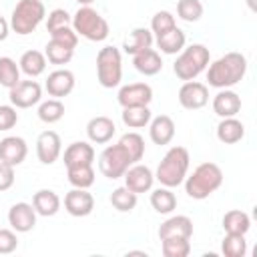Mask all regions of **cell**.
<instances>
[{
	"label": "cell",
	"instance_id": "6da1fadb",
	"mask_svg": "<svg viewBox=\"0 0 257 257\" xmlns=\"http://www.w3.org/2000/svg\"><path fill=\"white\" fill-rule=\"evenodd\" d=\"M247 74V58L241 52H227L207 68V80L213 88H231Z\"/></svg>",
	"mask_w": 257,
	"mask_h": 257
},
{
	"label": "cell",
	"instance_id": "7a4b0ae2",
	"mask_svg": "<svg viewBox=\"0 0 257 257\" xmlns=\"http://www.w3.org/2000/svg\"><path fill=\"white\" fill-rule=\"evenodd\" d=\"M183 183H185V193L191 199L203 201L223 185V171L217 163L207 161V163L197 165L195 171L187 175Z\"/></svg>",
	"mask_w": 257,
	"mask_h": 257
},
{
	"label": "cell",
	"instance_id": "3957f363",
	"mask_svg": "<svg viewBox=\"0 0 257 257\" xmlns=\"http://www.w3.org/2000/svg\"><path fill=\"white\" fill-rule=\"evenodd\" d=\"M189 163H191V157H189V151L185 147H171L163 161L159 163L157 167V173H155V179L163 185V187H169V189H175L179 187L187 173H189Z\"/></svg>",
	"mask_w": 257,
	"mask_h": 257
},
{
	"label": "cell",
	"instance_id": "277c9868",
	"mask_svg": "<svg viewBox=\"0 0 257 257\" xmlns=\"http://www.w3.org/2000/svg\"><path fill=\"white\" fill-rule=\"evenodd\" d=\"M209 58L211 54L205 44L185 46L173 64V72L177 74L179 80H195L209 66Z\"/></svg>",
	"mask_w": 257,
	"mask_h": 257
},
{
	"label": "cell",
	"instance_id": "5b68a950",
	"mask_svg": "<svg viewBox=\"0 0 257 257\" xmlns=\"http://www.w3.org/2000/svg\"><path fill=\"white\" fill-rule=\"evenodd\" d=\"M44 16L46 8L40 0H18L10 14V28L20 36L32 34Z\"/></svg>",
	"mask_w": 257,
	"mask_h": 257
},
{
	"label": "cell",
	"instance_id": "8992f818",
	"mask_svg": "<svg viewBox=\"0 0 257 257\" xmlns=\"http://www.w3.org/2000/svg\"><path fill=\"white\" fill-rule=\"evenodd\" d=\"M72 28L78 36L90 40V42H102L106 40L110 28L108 22L92 8V6H80L72 16Z\"/></svg>",
	"mask_w": 257,
	"mask_h": 257
},
{
	"label": "cell",
	"instance_id": "52a82bcc",
	"mask_svg": "<svg viewBox=\"0 0 257 257\" xmlns=\"http://www.w3.org/2000/svg\"><path fill=\"white\" fill-rule=\"evenodd\" d=\"M96 78L100 86L114 88L122 80V56L116 46H104L96 54Z\"/></svg>",
	"mask_w": 257,
	"mask_h": 257
},
{
	"label": "cell",
	"instance_id": "ba28073f",
	"mask_svg": "<svg viewBox=\"0 0 257 257\" xmlns=\"http://www.w3.org/2000/svg\"><path fill=\"white\" fill-rule=\"evenodd\" d=\"M131 165H135V163H133L131 155L126 153V149L120 143L108 145L100 153V157H98V169H100V173L106 179H112V181L114 179H120Z\"/></svg>",
	"mask_w": 257,
	"mask_h": 257
},
{
	"label": "cell",
	"instance_id": "9c48e42d",
	"mask_svg": "<svg viewBox=\"0 0 257 257\" xmlns=\"http://www.w3.org/2000/svg\"><path fill=\"white\" fill-rule=\"evenodd\" d=\"M10 104L16 108H30L40 102L42 98V86L36 80H18L12 88H8Z\"/></svg>",
	"mask_w": 257,
	"mask_h": 257
},
{
	"label": "cell",
	"instance_id": "30bf717a",
	"mask_svg": "<svg viewBox=\"0 0 257 257\" xmlns=\"http://www.w3.org/2000/svg\"><path fill=\"white\" fill-rule=\"evenodd\" d=\"M179 102L187 110H199L209 102V88L199 80H185L179 88Z\"/></svg>",
	"mask_w": 257,
	"mask_h": 257
},
{
	"label": "cell",
	"instance_id": "8fae6325",
	"mask_svg": "<svg viewBox=\"0 0 257 257\" xmlns=\"http://www.w3.org/2000/svg\"><path fill=\"white\" fill-rule=\"evenodd\" d=\"M116 100L122 108L124 106H149L153 100V88L147 82L124 84V86H120Z\"/></svg>",
	"mask_w": 257,
	"mask_h": 257
},
{
	"label": "cell",
	"instance_id": "7c38bea8",
	"mask_svg": "<svg viewBox=\"0 0 257 257\" xmlns=\"http://www.w3.org/2000/svg\"><path fill=\"white\" fill-rule=\"evenodd\" d=\"M60 153H62V141H60L58 133L44 131V133L38 135V139H36V157L42 165L56 163Z\"/></svg>",
	"mask_w": 257,
	"mask_h": 257
},
{
	"label": "cell",
	"instance_id": "4fadbf2b",
	"mask_svg": "<svg viewBox=\"0 0 257 257\" xmlns=\"http://www.w3.org/2000/svg\"><path fill=\"white\" fill-rule=\"evenodd\" d=\"M124 187L131 189L133 193H147L153 189V183H155V173L147 167V165H141V163H135L131 165L126 171H124Z\"/></svg>",
	"mask_w": 257,
	"mask_h": 257
},
{
	"label": "cell",
	"instance_id": "5bb4252c",
	"mask_svg": "<svg viewBox=\"0 0 257 257\" xmlns=\"http://www.w3.org/2000/svg\"><path fill=\"white\" fill-rule=\"evenodd\" d=\"M64 209L72 217H86L94 209V197L88 193V189L72 187V191L64 195Z\"/></svg>",
	"mask_w": 257,
	"mask_h": 257
},
{
	"label": "cell",
	"instance_id": "9a60e30c",
	"mask_svg": "<svg viewBox=\"0 0 257 257\" xmlns=\"http://www.w3.org/2000/svg\"><path fill=\"white\" fill-rule=\"evenodd\" d=\"M8 223L16 233H28L36 225V211L30 203H14L8 209Z\"/></svg>",
	"mask_w": 257,
	"mask_h": 257
},
{
	"label": "cell",
	"instance_id": "2e32d148",
	"mask_svg": "<svg viewBox=\"0 0 257 257\" xmlns=\"http://www.w3.org/2000/svg\"><path fill=\"white\" fill-rule=\"evenodd\" d=\"M74 84H76L74 74H72L68 68H56V70H52V72L48 74L46 82H44L48 94L54 96V98L68 96V94L74 90Z\"/></svg>",
	"mask_w": 257,
	"mask_h": 257
},
{
	"label": "cell",
	"instance_id": "e0dca14e",
	"mask_svg": "<svg viewBox=\"0 0 257 257\" xmlns=\"http://www.w3.org/2000/svg\"><path fill=\"white\" fill-rule=\"evenodd\" d=\"M28 155V145L22 137H4L0 141V161L12 167H18L24 163Z\"/></svg>",
	"mask_w": 257,
	"mask_h": 257
},
{
	"label": "cell",
	"instance_id": "ac0fdd59",
	"mask_svg": "<svg viewBox=\"0 0 257 257\" xmlns=\"http://www.w3.org/2000/svg\"><path fill=\"white\" fill-rule=\"evenodd\" d=\"M169 237L191 239L193 237V221H191V217L173 215L167 221H163L161 227H159V239H169Z\"/></svg>",
	"mask_w": 257,
	"mask_h": 257
},
{
	"label": "cell",
	"instance_id": "d6986e66",
	"mask_svg": "<svg viewBox=\"0 0 257 257\" xmlns=\"http://www.w3.org/2000/svg\"><path fill=\"white\" fill-rule=\"evenodd\" d=\"M241 110V96L231 88H221L213 98V112L221 118L237 116Z\"/></svg>",
	"mask_w": 257,
	"mask_h": 257
},
{
	"label": "cell",
	"instance_id": "ffe728a7",
	"mask_svg": "<svg viewBox=\"0 0 257 257\" xmlns=\"http://www.w3.org/2000/svg\"><path fill=\"white\" fill-rule=\"evenodd\" d=\"M116 133V126L112 122V118L100 114V116H92L86 124V135H88V141L90 143H96V145H106Z\"/></svg>",
	"mask_w": 257,
	"mask_h": 257
},
{
	"label": "cell",
	"instance_id": "44dd1931",
	"mask_svg": "<svg viewBox=\"0 0 257 257\" xmlns=\"http://www.w3.org/2000/svg\"><path fill=\"white\" fill-rule=\"evenodd\" d=\"M133 64L145 76H155L163 70V58H161L159 50H155L153 46L133 54Z\"/></svg>",
	"mask_w": 257,
	"mask_h": 257
},
{
	"label": "cell",
	"instance_id": "7402d4cb",
	"mask_svg": "<svg viewBox=\"0 0 257 257\" xmlns=\"http://www.w3.org/2000/svg\"><path fill=\"white\" fill-rule=\"evenodd\" d=\"M149 137L155 145H169L175 137V120L169 114H159L149 122Z\"/></svg>",
	"mask_w": 257,
	"mask_h": 257
},
{
	"label": "cell",
	"instance_id": "603a6c76",
	"mask_svg": "<svg viewBox=\"0 0 257 257\" xmlns=\"http://www.w3.org/2000/svg\"><path fill=\"white\" fill-rule=\"evenodd\" d=\"M64 165L74 167V165H92L94 161V149L86 141H74L64 149Z\"/></svg>",
	"mask_w": 257,
	"mask_h": 257
},
{
	"label": "cell",
	"instance_id": "cb8c5ba5",
	"mask_svg": "<svg viewBox=\"0 0 257 257\" xmlns=\"http://www.w3.org/2000/svg\"><path fill=\"white\" fill-rule=\"evenodd\" d=\"M60 205H62L60 197L50 189H40L32 197V207L36 215H42V217H54L60 211Z\"/></svg>",
	"mask_w": 257,
	"mask_h": 257
},
{
	"label": "cell",
	"instance_id": "d4e9b609",
	"mask_svg": "<svg viewBox=\"0 0 257 257\" xmlns=\"http://www.w3.org/2000/svg\"><path fill=\"white\" fill-rule=\"evenodd\" d=\"M243 137H245V124L235 116L221 118V122L217 124V139L223 145H235Z\"/></svg>",
	"mask_w": 257,
	"mask_h": 257
},
{
	"label": "cell",
	"instance_id": "484cf974",
	"mask_svg": "<svg viewBox=\"0 0 257 257\" xmlns=\"http://www.w3.org/2000/svg\"><path fill=\"white\" fill-rule=\"evenodd\" d=\"M46 56H44V52H40V50H26L22 56H20V60H18V66H20V70L26 74V76H30V78H36V76H40L44 70H46Z\"/></svg>",
	"mask_w": 257,
	"mask_h": 257
},
{
	"label": "cell",
	"instance_id": "4316f807",
	"mask_svg": "<svg viewBox=\"0 0 257 257\" xmlns=\"http://www.w3.org/2000/svg\"><path fill=\"white\" fill-rule=\"evenodd\" d=\"M223 229L229 235H247V231L251 229V217L245 211L231 209L223 215Z\"/></svg>",
	"mask_w": 257,
	"mask_h": 257
},
{
	"label": "cell",
	"instance_id": "83f0119b",
	"mask_svg": "<svg viewBox=\"0 0 257 257\" xmlns=\"http://www.w3.org/2000/svg\"><path fill=\"white\" fill-rule=\"evenodd\" d=\"M187 44V36L181 28H173L161 36H157V46L163 54H179Z\"/></svg>",
	"mask_w": 257,
	"mask_h": 257
},
{
	"label": "cell",
	"instance_id": "f1b7e54d",
	"mask_svg": "<svg viewBox=\"0 0 257 257\" xmlns=\"http://www.w3.org/2000/svg\"><path fill=\"white\" fill-rule=\"evenodd\" d=\"M153 46V32L149 28H135L122 42V50L126 54H137L145 48Z\"/></svg>",
	"mask_w": 257,
	"mask_h": 257
},
{
	"label": "cell",
	"instance_id": "f546056e",
	"mask_svg": "<svg viewBox=\"0 0 257 257\" xmlns=\"http://www.w3.org/2000/svg\"><path fill=\"white\" fill-rule=\"evenodd\" d=\"M66 177L68 183L76 189H88L94 185V169L92 165H74L66 167Z\"/></svg>",
	"mask_w": 257,
	"mask_h": 257
},
{
	"label": "cell",
	"instance_id": "4dcf8cb0",
	"mask_svg": "<svg viewBox=\"0 0 257 257\" xmlns=\"http://www.w3.org/2000/svg\"><path fill=\"white\" fill-rule=\"evenodd\" d=\"M151 205L157 213L161 215H169L177 209V197L169 187H159L151 193Z\"/></svg>",
	"mask_w": 257,
	"mask_h": 257
},
{
	"label": "cell",
	"instance_id": "1f68e13d",
	"mask_svg": "<svg viewBox=\"0 0 257 257\" xmlns=\"http://www.w3.org/2000/svg\"><path fill=\"white\" fill-rule=\"evenodd\" d=\"M44 56L50 64H56V66H62V64H68L74 56V48L62 44V42H56V40H48V44L44 46Z\"/></svg>",
	"mask_w": 257,
	"mask_h": 257
},
{
	"label": "cell",
	"instance_id": "d6a6232c",
	"mask_svg": "<svg viewBox=\"0 0 257 257\" xmlns=\"http://www.w3.org/2000/svg\"><path fill=\"white\" fill-rule=\"evenodd\" d=\"M120 118L128 128H143L151 122L153 114L149 106H124L120 112Z\"/></svg>",
	"mask_w": 257,
	"mask_h": 257
},
{
	"label": "cell",
	"instance_id": "836d02e7",
	"mask_svg": "<svg viewBox=\"0 0 257 257\" xmlns=\"http://www.w3.org/2000/svg\"><path fill=\"white\" fill-rule=\"evenodd\" d=\"M137 193H133L131 189L126 187H116L112 193H110V205L120 211V213H131L135 207H137Z\"/></svg>",
	"mask_w": 257,
	"mask_h": 257
},
{
	"label": "cell",
	"instance_id": "e575fe53",
	"mask_svg": "<svg viewBox=\"0 0 257 257\" xmlns=\"http://www.w3.org/2000/svg\"><path fill=\"white\" fill-rule=\"evenodd\" d=\"M64 116V104L60 98H48L44 102H40L38 106V118L46 124H52V122H58L60 118Z\"/></svg>",
	"mask_w": 257,
	"mask_h": 257
},
{
	"label": "cell",
	"instance_id": "d590c367",
	"mask_svg": "<svg viewBox=\"0 0 257 257\" xmlns=\"http://www.w3.org/2000/svg\"><path fill=\"white\" fill-rule=\"evenodd\" d=\"M20 80V66L10 56H0V86L12 88Z\"/></svg>",
	"mask_w": 257,
	"mask_h": 257
},
{
	"label": "cell",
	"instance_id": "8d00e7d4",
	"mask_svg": "<svg viewBox=\"0 0 257 257\" xmlns=\"http://www.w3.org/2000/svg\"><path fill=\"white\" fill-rule=\"evenodd\" d=\"M118 143L126 149V153L131 155L133 163H139L143 159V155H145V139L139 133H124Z\"/></svg>",
	"mask_w": 257,
	"mask_h": 257
},
{
	"label": "cell",
	"instance_id": "74e56055",
	"mask_svg": "<svg viewBox=\"0 0 257 257\" xmlns=\"http://www.w3.org/2000/svg\"><path fill=\"white\" fill-rule=\"evenodd\" d=\"M221 251H223L225 257H245V253H247L245 235H229V233H225V239L221 243Z\"/></svg>",
	"mask_w": 257,
	"mask_h": 257
},
{
	"label": "cell",
	"instance_id": "f35d334b",
	"mask_svg": "<svg viewBox=\"0 0 257 257\" xmlns=\"http://www.w3.org/2000/svg\"><path fill=\"white\" fill-rule=\"evenodd\" d=\"M163 245V255L165 257H187L191 253V243L189 239L183 237H169V239H161Z\"/></svg>",
	"mask_w": 257,
	"mask_h": 257
},
{
	"label": "cell",
	"instance_id": "ab89813d",
	"mask_svg": "<svg viewBox=\"0 0 257 257\" xmlns=\"http://www.w3.org/2000/svg\"><path fill=\"white\" fill-rule=\"evenodd\" d=\"M177 16L185 22H197L203 16L201 0H179L177 2Z\"/></svg>",
	"mask_w": 257,
	"mask_h": 257
},
{
	"label": "cell",
	"instance_id": "60d3db41",
	"mask_svg": "<svg viewBox=\"0 0 257 257\" xmlns=\"http://www.w3.org/2000/svg\"><path fill=\"white\" fill-rule=\"evenodd\" d=\"M175 26H177V20H175V16H173L169 10H159V12L151 18V32H153L155 36H161V34L173 30Z\"/></svg>",
	"mask_w": 257,
	"mask_h": 257
},
{
	"label": "cell",
	"instance_id": "b9f144b4",
	"mask_svg": "<svg viewBox=\"0 0 257 257\" xmlns=\"http://www.w3.org/2000/svg\"><path fill=\"white\" fill-rule=\"evenodd\" d=\"M64 26H72V16L64 10V8H54L48 12L46 16V30L48 32H54L58 28H64Z\"/></svg>",
	"mask_w": 257,
	"mask_h": 257
},
{
	"label": "cell",
	"instance_id": "7bdbcfd3",
	"mask_svg": "<svg viewBox=\"0 0 257 257\" xmlns=\"http://www.w3.org/2000/svg\"><path fill=\"white\" fill-rule=\"evenodd\" d=\"M50 38L56 40V42H62L70 48H76V44H78V34L74 32L72 26H64V28H58V30L50 32Z\"/></svg>",
	"mask_w": 257,
	"mask_h": 257
},
{
	"label": "cell",
	"instance_id": "ee69618b",
	"mask_svg": "<svg viewBox=\"0 0 257 257\" xmlns=\"http://www.w3.org/2000/svg\"><path fill=\"white\" fill-rule=\"evenodd\" d=\"M18 122L16 106L12 104H0V131H10Z\"/></svg>",
	"mask_w": 257,
	"mask_h": 257
},
{
	"label": "cell",
	"instance_id": "f6af8a7d",
	"mask_svg": "<svg viewBox=\"0 0 257 257\" xmlns=\"http://www.w3.org/2000/svg\"><path fill=\"white\" fill-rule=\"evenodd\" d=\"M18 247V237L14 229H0V255H8L16 251Z\"/></svg>",
	"mask_w": 257,
	"mask_h": 257
},
{
	"label": "cell",
	"instance_id": "bcb514c9",
	"mask_svg": "<svg viewBox=\"0 0 257 257\" xmlns=\"http://www.w3.org/2000/svg\"><path fill=\"white\" fill-rule=\"evenodd\" d=\"M14 185V167L0 161V193L8 191Z\"/></svg>",
	"mask_w": 257,
	"mask_h": 257
},
{
	"label": "cell",
	"instance_id": "7dc6e473",
	"mask_svg": "<svg viewBox=\"0 0 257 257\" xmlns=\"http://www.w3.org/2000/svg\"><path fill=\"white\" fill-rule=\"evenodd\" d=\"M8 34H10V22H8L4 16H0V42L6 40Z\"/></svg>",
	"mask_w": 257,
	"mask_h": 257
},
{
	"label": "cell",
	"instance_id": "c3c4849f",
	"mask_svg": "<svg viewBox=\"0 0 257 257\" xmlns=\"http://www.w3.org/2000/svg\"><path fill=\"white\" fill-rule=\"evenodd\" d=\"M76 2H78L80 6H90V4L94 2V0H76Z\"/></svg>",
	"mask_w": 257,
	"mask_h": 257
},
{
	"label": "cell",
	"instance_id": "681fc988",
	"mask_svg": "<svg viewBox=\"0 0 257 257\" xmlns=\"http://www.w3.org/2000/svg\"><path fill=\"white\" fill-rule=\"evenodd\" d=\"M247 2H249V6H251V10H255V2H253V0H247Z\"/></svg>",
	"mask_w": 257,
	"mask_h": 257
}]
</instances>
